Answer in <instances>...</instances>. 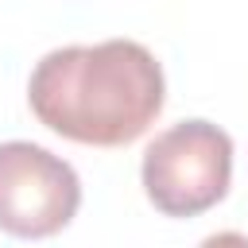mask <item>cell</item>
<instances>
[{"label": "cell", "instance_id": "3", "mask_svg": "<svg viewBox=\"0 0 248 248\" xmlns=\"http://www.w3.org/2000/svg\"><path fill=\"white\" fill-rule=\"evenodd\" d=\"M81 205L74 167L39 143H0V229L12 236H54Z\"/></svg>", "mask_w": 248, "mask_h": 248}, {"label": "cell", "instance_id": "2", "mask_svg": "<svg viewBox=\"0 0 248 248\" xmlns=\"http://www.w3.org/2000/svg\"><path fill=\"white\" fill-rule=\"evenodd\" d=\"M140 178L159 213L198 217L229 194L232 140L209 120H182L147 143Z\"/></svg>", "mask_w": 248, "mask_h": 248}, {"label": "cell", "instance_id": "1", "mask_svg": "<svg viewBox=\"0 0 248 248\" xmlns=\"http://www.w3.org/2000/svg\"><path fill=\"white\" fill-rule=\"evenodd\" d=\"M163 66L132 39L58 46L39 58L27 81V105L39 124L85 147H124L140 140L163 112Z\"/></svg>", "mask_w": 248, "mask_h": 248}]
</instances>
